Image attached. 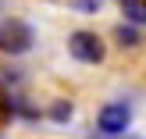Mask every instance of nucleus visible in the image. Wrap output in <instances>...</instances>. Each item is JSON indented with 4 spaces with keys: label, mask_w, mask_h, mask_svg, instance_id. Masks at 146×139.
<instances>
[{
    "label": "nucleus",
    "mask_w": 146,
    "mask_h": 139,
    "mask_svg": "<svg viewBox=\"0 0 146 139\" xmlns=\"http://www.w3.org/2000/svg\"><path fill=\"white\" fill-rule=\"evenodd\" d=\"M64 47H68V57L78 64H104L107 61V39L93 29H71Z\"/></svg>",
    "instance_id": "2"
},
{
    "label": "nucleus",
    "mask_w": 146,
    "mask_h": 139,
    "mask_svg": "<svg viewBox=\"0 0 146 139\" xmlns=\"http://www.w3.org/2000/svg\"><path fill=\"white\" fill-rule=\"evenodd\" d=\"M118 4H128V0H118Z\"/></svg>",
    "instance_id": "8"
},
{
    "label": "nucleus",
    "mask_w": 146,
    "mask_h": 139,
    "mask_svg": "<svg viewBox=\"0 0 146 139\" xmlns=\"http://www.w3.org/2000/svg\"><path fill=\"white\" fill-rule=\"evenodd\" d=\"M32 50H36V29L18 14H4L0 18V57L18 61V57H29Z\"/></svg>",
    "instance_id": "1"
},
{
    "label": "nucleus",
    "mask_w": 146,
    "mask_h": 139,
    "mask_svg": "<svg viewBox=\"0 0 146 139\" xmlns=\"http://www.w3.org/2000/svg\"><path fill=\"white\" fill-rule=\"evenodd\" d=\"M121 11H125V21L146 29V0H128V4H121Z\"/></svg>",
    "instance_id": "6"
},
{
    "label": "nucleus",
    "mask_w": 146,
    "mask_h": 139,
    "mask_svg": "<svg viewBox=\"0 0 146 139\" xmlns=\"http://www.w3.org/2000/svg\"><path fill=\"white\" fill-rule=\"evenodd\" d=\"M43 118H46V121H54V125H68V121L75 118V104H71L68 96H57V100H50V104H46Z\"/></svg>",
    "instance_id": "5"
},
{
    "label": "nucleus",
    "mask_w": 146,
    "mask_h": 139,
    "mask_svg": "<svg viewBox=\"0 0 146 139\" xmlns=\"http://www.w3.org/2000/svg\"><path fill=\"white\" fill-rule=\"evenodd\" d=\"M100 7H104V0H71V11L78 14H96Z\"/></svg>",
    "instance_id": "7"
},
{
    "label": "nucleus",
    "mask_w": 146,
    "mask_h": 139,
    "mask_svg": "<svg viewBox=\"0 0 146 139\" xmlns=\"http://www.w3.org/2000/svg\"><path fill=\"white\" fill-rule=\"evenodd\" d=\"M111 39H114L118 50H139L146 43V36H143L139 25H132V21H118V25L111 29Z\"/></svg>",
    "instance_id": "4"
},
{
    "label": "nucleus",
    "mask_w": 146,
    "mask_h": 139,
    "mask_svg": "<svg viewBox=\"0 0 146 139\" xmlns=\"http://www.w3.org/2000/svg\"><path fill=\"white\" fill-rule=\"evenodd\" d=\"M132 128V104L125 100H111L96 111V132L104 139H121Z\"/></svg>",
    "instance_id": "3"
}]
</instances>
